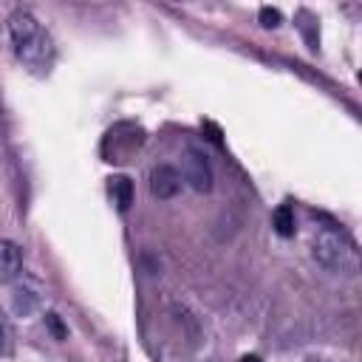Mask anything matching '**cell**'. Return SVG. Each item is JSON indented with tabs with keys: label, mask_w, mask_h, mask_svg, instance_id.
Masks as SVG:
<instances>
[{
	"label": "cell",
	"mask_w": 362,
	"mask_h": 362,
	"mask_svg": "<svg viewBox=\"0 0 362 362\" xmlns=\"http://www.w3.org/2000/svg\"><path fill=\"white\" fill-rule=\"evenodd\" d=\"M240 362H260V356H255V354H252V356H243Z\"/></svg>",
	"instance_id": "cell-10"
},
{
	"label": "cell",
	"mask_w": 362,
	"mask_h": 362,
	"mask_svg": "<svg viewBox=\"0 0 362 362\" xmlns=\"http://www.w3.org/2000/svg\"><path fill=\"white\" fill-rule=\"evenodd\" d=\"M23 269V252L11 240H0V280H11Z\"/></svg>",
	"instance_id": "cell-2"
},
{
	"label": "cell",
	"mask_w": 362,
	"mask_h": 362,
	"mask_svg": "<svg viewBox=\"0 0 362 362\" xmlns=\"http://www.w3.org/2000/svg\"><path fill=\"white\" fill-rule=\"evenodd\" d=\"M8 37H11L17 59L28 71L48 74V68L54 65V40H51V34L40 25V20L31 11L17 8L8 17Z\"/></svg>",
	"instance_id": "cell-1"
},
{
	"label": "cell",
	"mask_w": 362,
	"mask_h": 362,
	"mask_svg": "<svg viewBox=\"0 0 362 362\" xmlns=\"http://www.w3.org/2000/svg\"><path fill=\"white\" fill-rule=\"evenodd\" d=\"M178 187H181V175L173 170V167H158V170H153V192L158 195V198H173L175 192H178Z\"/></svg>",
	"instance_id": "cell-3"
},
{
	"label": "cell",
	"mask_w": 362,
	"mask_h": 362,
	"mask_svg": "<svg viewBox=\"0 0 362 362\" xmlns=\"http://www.w3.org/2000/svg\"><path fill=\"white\" fill-rule=\"evenodd\" d=\"M184 175H187V181H192L195 189H209V170H206V164H204L201 156H195V153L187 156V170H184Z\"/></svg>",
	"instance_id": "cell-4"
},
{
	"label": "cell",
	"mask_w": 362,
	"mask_h": 362,
	"mask_svg": "<svg viewBox=\"0 0 362 362\" xmlns=\"http://www.w3.org/2000/svg\"><path fill=\"white\" fill-rule=\"evenodd\" d=\"M45 325L51 328V334H54L57 339H65V337H68V331H65V325L59 322V317H57V314H48V317H45Z\"/></svg>",
	"instance_id": "cell-8"
},
{
	"label": "cell",
	"mask_w": 362,
	"mask_h": 362,
	"mask_svg": "<svg viewBox=\"0 0 362 362\" xmlns=\"http://www.w3.org/2000/svg\"><path fill=\"white\" fill-rule=\"evenodd\" d=\"M110 192H113L119 212H127V206L133 204V181L127 175H116V178H110Z\"/></svg>",
	"instance_id": "cell-5"
},
{
	"label": "cell",
	"mask_w": 362,
	"mask_h": 362,
	"mask_svg": "<svg viewBox=\"0 0 362 362\" xmlns=\"http://www.w3.org/2000/svg\"><path fill=\"white\" fill-rule=\"evenodd\" d=\"M201 127H206V130H209V139H212L215 144H221V130H218L212 122H201Z\"/></svg>",
	"instance_id": "cell-9"
},
{
	"label": "cell",
	"mask_w": 362,
	"mask_h": 362,
	"mask_svg": "<svg viewBox=\"0 0 362 362\" xmlns=\"http://www.w3.org/2000/svg\"><path fill=\"white\" fill-rule=\"evenodd\" d=\"M272 226L280 238H291L294 235V209L288 204H280L274 212H272Z\"/></svg>",
	"instance_id": "cell-6"
},
{
	"label": "cell",
	"mask_w": 362,
	"mask_h": 362,
	"mask_svg": "<svg viewBox=\"0 0 362 362\" xmlns=\"http://www.w3.org/2000/svg\"><path fill=\"white\" fill-rule=\"evenodd\" d=\"M0 345H3V325H0Z\"/></svg>",
	"instance_id": "cell-11"
},
{
	"label": "cell",
	"mask_w": 362,
	"mask_h": 362,
	"mask_svg": "<svg viewBox=\"0 0 362 362\" xmlns=\"http://www.w3.org/2000/svg\"><path fill=\"white\" fill-rule=\"evenodd\" d=\"M280 20H283V17H280L277 8H272V6H263V8H260V25H263V28H277Z\"/></svg>",
	"instance_id": "cell-7"
}]
</instances>
